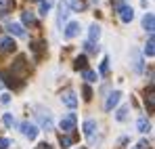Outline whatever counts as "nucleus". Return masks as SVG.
<instances>
[{"label": "nucleus", "mask_w": 155, "mask_h": 149, "mask_svg": "<svg viewBox=\"0 0 155 149\" xmlns=\"http://www.w3.org/2000/svg\"><path fill=\"white\" fill-rule=\"evenodd\" d=\"M36 120H38V130H52L54 128V122H52V116L48 109H42V107H38L36 109Z\"/></svg>", "instance_id": "obj_1"}, {"label": "nucleus", "mask_w": 155, "mask_h": 149, "mask_svg": "<svg viewBox=\"0 0 155 149\" xmlns=\"http://www.w3.org/2000/svg\"><path fill=\"white\" fill-rule=\"evenodd\" d=\"M19 130H21V134L25 137V139H29V141H36V137H38V126L31 124V122H27V120H23L21 124H19Z\"/></svg>", "instance_id": "obj_2"}, {"label": "nucleus", "mask_w": 155, "mask_h": 149, "mask_svg": "<svg viewBox=\"0 0 155 149\" xmlns=\"http://www.w3.org/2000/svg\"><path fill=\"white\" fill-rule=\"evenodd\" d=\"M76 124H78L76 113H67L65 118H61V122H59V128L63 130V134H67V132H74V130H76Z\"/></svg>", "instance_id": "obj_3"}, {"label": "nucleus", "mask_w": 155, "mask_h": 149, "mask_svg": "<svg viewBox=\"0 0 155 149\" xmlns=\"http://www.w3.org/2000/svg\"><path fill=\"white\" fill-rule=\"evenodd\" d=\"M61 103H63L65 107H69V109H76V107H78V97H76V93H74L71 88L63 90V93H61Z\"/></svg>", "instance_id": "obj_4"}, {"label": "nucleus", "mask_w": 155, "mask_h": 149, "mask_svg": "<svg viewBox=\"0 0 155 149\" xmlns=\"http://www.w3.org/2000/svg\"><path fill=\"white\" fill-rule=\"evenodd\" d=\"M69 13H71V6H69L67 0H63V2L59 4V15H57V23H59V27L69 19Z\"/></svg>", "instance_id": "obj_5"}, {"label": "nucleus", "mask_w": 155, "mask_h": 149, "mask_svg": "<svg viewBox=\"0 0 155 149\" xmlns=\"http://www.w3.org/2000/svg\"><path fill=\"white\" fill-rule=\"evenodd\" d=\"M97 128H99V126H97V122H94V120H86V122L82 124V130H84V137H86V139H88L90 143L94 141V134H97Z\"/></svg>", "instance_id": "obj_6"}, {"label": "nucleus", "mask_w": 155, "mask_h": 149, "mask_svg": "<svg viewBox=\"0 0 155 149\" xmlns=\"http://www.w3.org/2000/svg\"><path fill=\"white\" fill-rule=\"evenodd\" d=\"M15 49H17V44H15L13 36H2L0 38V52L8 55V52H15Z\"/></svg>", "instance_id": "obj_7"}, {"label": "nucleus", "mask_w": 155, "mask_h": 149, "mask_svg": "<svg viewBox=\"0 0 155 149\" xmlns=\"http://www.w3.org/2000/svg\"><path fill=\"white\" fill-rule=\"evenodd\" d=\"M132 69L136 74H143L145 72V63H143V55L138 50H132Z\"/></svg>", "instance_id": "obj_8"}, {"label": "nucleus", "mask_w": 155, "mask_h": 149, "mask_svg": "<svg viewBox=\"0 0 155 149\" xmlns=\"http://www.w3.org/2000/svg\"><path fill=\"white\" fill-rule=\"evenodd\" d=\"M120 99H122V93H120V90L109 93V97H107V101H105V111H111V109L120 103Z\"/></svg>", "instance_id": "obj_9"}, {"label": "nucleus", "mask_w": 155, "mask_h": 149, "mask_svg": "<svg viewBox=\"0 0 155 149\" xmlns=\"http://www.w3.org/2000/svg\"><path fill=\"white\" fill-rule=\"evenodd\" d=\"M78 32H80V23L78 21H71V23L65 25V32H63V38L65 40H71V38H76Z\"/></svg>", "instance_id": "obj_10"}, {"label": "nucleus", "mask_w": 155, "mask_h": 149, "mask_svg": "<svg viewBox=\"0 0 155 149\" xmlns=\"http://www.w3.org/2000/svg\"><path fill=\"white\" fill-rule=\"evenodd\" d=\"M120 19H122L124 23H130V21L134 19V8L128 6V4H122V6H120Z\"/></svg>", "instance_id": "obj_11"}, {"label": "nucleus", "mask_w": 155, "mask_h": 149, "mask_svg": "<svg viewBox=\"0 0 155 149\" xmlns=\"http://www.w3.org/2000/svg\"><path fill=\"white\" fill-rule=\"evenodd\" d=\"M143 27H145V32H149V36L153 34V29H155V15L153 13H145V17H143Z\"/></svg>", "instance_id": "obj_12"}, {"label": "nucleus", "mask_w": 155, "mask_h": 149, "mask_svg": "<svg viewBox=\"0 0 155 149\" xmlns=\"http://www.w3.org/2000/svg\"><path fill=\"white\" fill-rule=\"evenodd\" d=\"M6 32L11 34V36H25V29H23V25H19V23H11L6 25Z\"/></svg>", "instance_id": "obj_13"}, {"label": "nucleus", "mask_w": 155, "mask_h": 149, "mask_svg": "<svg viewBox=\"0 0 155 149\" xmlns=\"http://www.w3.org/2000/svg\"><path fill=\"white\" fill-rule=\"evenodd\" d=\"M99 38H101V27L97 23H92L88 27V40H90V42H97Z\"/></svg>", "instance_id": "obj_14"}, {"label": "nucleus", "mask_w": 155, "mask_h": 149, "mask_svg": "<svg viewBox=\"0 0 155 149\" xmlns=\"http://www.w3.org/2000/svg\"><path fill=\"white\" fill-rule=\"evenodd\" d=\"M145 105H147V109L153 113L155 111V95H153V88H149V93L145 95Z\"/></svg>", "instance_id": "obj_15"}, {"label": "nucleus", "mask_w": 155, "mask_h": 149, "mask_svg": "<svg viewBox=\"0 0 155 149\" xmlns=\"http://www.w3.org/2000/svg\"><path fill=\"white\" fill-rule=\"evenodd\" d=\"M136 128H138V132H143V134H145V132H149V130H151V122H149L147 118H138V120H136Z\"/></svg>", "instance_id": "obj_16"}, {"label": "nucleus", "mask_w": 155, "mask_h": 149, "mask_svg": "<svg viewBox=\"0 0 155 149\" xmlns=\"http://www.w3.org/2000/svg\"><path fill=\"white\" fill-rule=\"evenodd\" d=\"M15 8V0H0V15H6Z\"/></svg>", "instance_id": "obj_17"}, {"label": "nucleus", "mask_w": 155, "mask_h": 149, "mask_svg": "<svg viewBox=\"0 0 155 149\" xmlns=\"http://www.w3.org/2000/svg\"><path fill=\"white\" fill-rule=\"evenodd\" d=\"M128 111H130L128 105H122V107L115 111V120H117V122H126V120H128Z\"/></svg>", "instance_id": "obj_18"}, {"label": "nucleus", "mask_w": 155, "mask_h": 149, "mask_svg": "<svg viewBox=\"0 0 155 149\" xmlns=\"http://www.w3.org/2000/svg\"><path fill=\"white\" fill-rule=\"evenodd\" d=\"M74 67L76 69H88V59H86V55H80V57H76V61H74Z\"/></svg>", "instance_id": "obj_19"}, {"label": "nucleus", "mask_w": 155, "mask_h": 149, "mask_svg": "<svg viewBox=\"0 0 155 149\" xmlns=\"http://www.w3.org/2000/svg\"><path fill=\"white\" fill-rule=\"evenodd\" d=\"M155 40H153V34H151V36H149V40H147V44H145V55H147V57H153L155 55Z\"/></svg>", "instance_id": "obj_20"}, {"label": "nucleus", "mask_w": 155, "mask_h": 149, "mask_svg": "<svg viewBox=\"0 0 155 149\" xmlns=\"http://www.w3.org/2000/svg\"><path fill=\"white\" fill-rule=\"evenodd\" d=\"M52 4H54V0H40V15L46 17V13L52 8Z\"/></svg>", "instance_id": "obj_21"}, {"label": "nucleus", "mask_w": 155, "mask_h": 149, "mask_svg": "<svg viewBox=\"0 0 155 149\" xmlns=\"http://www.w3.org/2000/svg\"><path fill=\"white\" fill-rule=\"evenodd\" d=\"M21 19H23L25 25H36V15L29 13V11H23V13H21Z\"/></svg>", "instance_id": "obj_22"}, {"label": "nucleus", "mask_w": 155, "mask_h": 149, "mask_svg": "<svg viewBox=\"0 0 155 149\" xmlns=\"http://www.w3.org/2000/svg\"><path fill=\"white\" fill-rule=\"evenodd\" d=\"M82 78H84L86 82H97V80H99V74L92 72V69H84V72H82Z\"/></svg>", "instance_id": "obj_23"}, {"label": "nucleus", "mask_w": 155, "mask_h": 149, "mask_svg": "<svg viewBox=\"0 0 155 149\" xmlns=\"http://www.w3.org/2000/svg\"><path fill=\"white\" fill-rule=\"evenodd\" d=\"M59 145H61L63 149H67V147L74 145V139H71L69 134H61V137H59Z\"/></svg>", "instance_id": "obj_24"}, {"label": "nucleus", "mask_w": 155, "mask_h": 149, "mask_svg": "<svg viewBox=\"0 0 155 149\" xmlns=\"http://www.w3.org/2000/svg\"><path fill=\"white\" fill-rule=\"evenodd\" d=\"M82 46H84V50H86V52H99V46H97L94 42H90V40H86Z\"/></svg>", "instance_id": "obj_25"}, {"label": "nucleus", "mask_w": 155, "mask_h": 149, "mask_svg": "<svg viewBox=\"0 0 155 149\" xmlns=\"http://www.w3.org/2000/svg\"><path fill=\"white\" fill-rule=\"evenodd\" d=\"M2 122H4V126H6V128H13V126H15V118H13V113H4Z\"/></svg>", "instance_id": "obj_26"}, {"label": "nucleus", "mask_w": 155, "mask_h": 149, "mask_svg": "<svg viewBox=\"0 0 155 149\" xmlns=\"http://www.w3.org/2000/svg\"><path fill=\"white\" fill-rule=\"evenodd\" d=\"M107 72H109V59L105 57L103 61H101V67H99V74H101V76H105Z\"/></svg>", "instance_id": "obj_27"}, {"label": "nucleus", "mask_w": 155, "mask_h": 149, "mask_svg": "<svg viewBox=\"0 0 155 149\" xmlns=\"http://www.w3.org/2000/svg\"><path fill=\"white\" fill-rule=\"evenodd\" d=\"M82 95H84V99H86V101L92 99V90H90V86H88V84H86V86L82 88Z\"/></svg>", "instance_id": "obj_28"}, {"label": "nucleus", "mask_w": 155, "mask_h": 149, "mask_svg": "<svg viewBox=\"0 0 155 149\" xmlns=\"http://www.w3.org/2000/svg\"><path fill=\"white\" fill-rule=\"evenodd\" d=\"M11 147V141L6 137H0V149H8Z\"/></svg>", "instance_id": "obj_29"}, {"label": "nucleus", "mask_w": 155, "mask_h": 149, "mask_svg": "<svg viewBox=\"0 0 155 149\" xmlns=\"http://www.w3.org/2000/svg\"><path fill=\"white\" fill-rule=\"evenodd\" d=\"M8 101H11V95H6V93H4V95H0V103H4V105H6Z\"/></svg>", "instance_id": "obj_30"}, {"label": "nucleus", "mask_w": 155, "mask_h": 149, "mask_svg": "<svg viewBox=\"0 0 155 149\" xmlns=\"http://www.w3.org/2000/svg\"><path fill=\"white\" fill-rule=\"evenodd\" d=\"M36 149H52V147L48 145V143H46V141H44V143H40V145H38Z\"/></svg>", "instance_id": "obj_31"}, {"label": "nucleus", "mask_w": 155, "mask_h": 149, "mask_svg": "<svg viewBox=\"0 0 155 149\" xmlns=\"http://www.w3.org/2000/svg\"><path fill=\"white\" fill-rule=\"evenodd\" d=\"M80 149H86V147H80Z\"/></svg>", "instance_id": "obj_32"}, {"label": "nucleus", "mask_w": 155, "mask_h": 149, "mask_svg": "<svg viewBox=\"0 0 155 149\" xmlns=\"http://www.w3.org/2000/svg\"><path fill=\"white\" fill-rule=\"evenodd\" d=\"M120 2H124V0H120Z\"/></svg>", "instance_id": "obj_33"}]
</instances>
